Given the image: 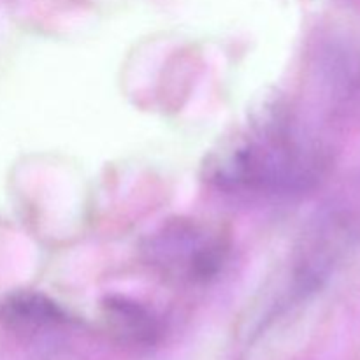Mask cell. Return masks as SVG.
Wrapping results in <instances>:
<instances>
[{"label":"cell","instance_id":"2","mask_svg":"<svg viewBox=\"0 0 360 360\" xmlns=\"http://www.w3.org/2000/svg\"><path fill=\"white\" fill-rule=\"evenodd\" d=\"M150 260L164 273L190 281H206L217 276L227 259L229 245L214 234L190 221L167 225L151 239Z\"/></svg>","mask_w":360,"mask_h":360},{"label":"cell","instance_id":"3","mask_svg":"<svg viewBox=\"0 0 360 360\" xmlns=\"http://www.w3.org/2000/svg\"><path fill=\"white\" fill-rule=\"evenodd\" d=\"M102 311L108 329L122 343L143 348L160 340L162 327L157 316L132 299L109 295L102 302Z\"/></svg>","mask_w":360,"mask_h":360},{"label":"cell","instance_id":"4","mask_svg":"<svg viewBox=\"0 0 360 360\" xmlns=\"http://www.w3.org/2000/svg\"><path fill=\"white\" fill-rule=\"evenodd\" d=\"M0 319L7 329L32 336L63 326L67 313L46 295L37 292H16L0 304Z\"/></svg>","mask_w":360,"mask_h":360},{"label":"cell","instance_id":"1","mask_svg":"<svg viewBox=\"0 0 360 360\" xmlns=\"http://www.w3.org/2000/svg\"><path fill=\"white\" fill-rule=\"evenodd\" d=\"M319 148L283 122L264 123L210 165L211 181L227 192L299 193L322 172Z\"/></svg>","mask_w":360,"mask_h":360}]
</instances>
